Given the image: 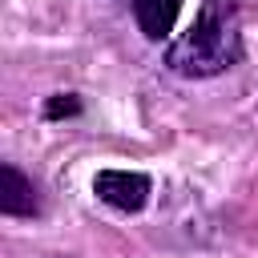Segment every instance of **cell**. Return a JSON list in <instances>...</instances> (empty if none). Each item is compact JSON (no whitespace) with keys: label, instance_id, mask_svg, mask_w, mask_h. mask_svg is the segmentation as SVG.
<instances>
[{"label":"cell","instance_id":"cell-1","mask_svg":"<svg viewBox=\"0 0 258 258\" xmlns=\"http://www.w3.org/2000/svg\"><path fill=\"white\" fill-rule=\"evenodd\" d=\"M242 60V20L234 0H202L194 24L165 48V69L177 77H218Z\"/></svg>","mask_w":258,"mask_h":258},{"label":"cell","instance_id":"cell-2","mask_svg":"<svg viewBox=\"0 0 258 258\" xmlns=\"http://www.w3.org/2000/svg\"><path fill=\"white\" fill-rule=\"evenodd\" d=\"M93 194L105 206L121 210V214H137V210H145V202L153 194V181L137 169H101L93 177Z\"/></svg>","mask_w":258,"mask_h":258},{"label":"cell","instance_id":"cell-3","mask_svg":"<svg viewBox=\"0 0 258 258\" xmlns=\"http://www.w3.org/2000/svg\"><path fill=\"white\" fill-rule=\"evenodd\" d=\"M0 214H8V218H28V214H36V189H32V181L16 169V165H0Z\"/></svg>","mask_w":258,"mask_h":258},{"label":"cell","instance_id":"cell-4","mask_svg":"<svg viewBox=\"0 0 258 258\" xmlns=\"http://www.w3.org/2000/svg\"><path fill=\"white\" fill-rule=\"evenodd\" d=\"M181 0H133V20L149 40H165L177 24Z\"/></svg>","mask_w":258,"mask_h":258},{"label":"cell","instance_id":"cell-5","mask_svg":"<svg viewBox=\"0 0 258 258\" xmlns=\"http://www.w3.org/2000/svg\"><path fill=\"white\" fill-rule=\"evenodd\" d=\"M73 113H81V101H77L73 93H56V97L44 105V117H73Z\"/></svg>","mask_w":258,"mask_h":258}]
</instances>
